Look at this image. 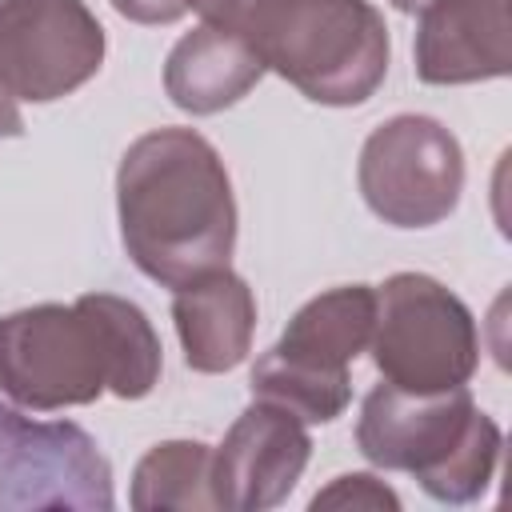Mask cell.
Wrapping results in <instances>:
<instances>
[{"instance_id":"1","label":"cell","mask_w":512,"mask_h":512,"mask_svg":"<svg viewBox=\"0 0 512 512\" xmlns=\"http://www.w3.org/2000/svg\"><path fill=\"white\" fill-rule=\"evenodd\" d=\"M160 368L152 320L112 292L0 316V392L32 412L80 408L104 392L144 400L160 384Z\"/></svg>"},{"instance_id":"2","label":"cell","mask_w":512,"mask_h":512,"mask_svg":"<svg viewBox=\"0 0 512 512\" xmlns=\"http://www.w3.org/2000/svg\"><path fill=\"white\" fill-rule=\"evenodd\" d=\"M116 216L128 260L160 288L228 268L236 196L212 140L192 128H152L116 168Z\"/></svg>"},{"instance_id":"3","label":"cell","mask_w":512,"mask_h":512,"mask_svg":"<svg viewBox=\"0 0 512 512\" xmlns=\"http://www.w3.org/2000/svg\"><path fill=\"white\" fill-rule=\"evenodd\" d=\"M356 448L372 468L408 472L440 504H472L488 492L504 436L464 388L404 392L380 380L356 420Z\"/></svg>"},{"instance_id":"4","label":"cell","mask_w":512,"mask_h":512,"mask_svg":"<svg viewBox=\"0 0 512 512\" xmlns=\"http://www.w3.org/2000/svg\"><path fill=\"white\" fill-rule=\"evenodd\" d=\"M240 32L264 68L324 108H356L388 76L392 40L372 0H256Z\"/></svg>"},{"instance_id":"5","label":"cell","mask_w":512,"mask_h":512,"mask_svg":"<svg viewBox=\"0 0 512 512\" xmlns=\"http://www.w3.org/2000/svg\"><path fill=\"white\" fill-rule=\"evenodd\" d=\"M376 372L404 392L464 388L480 368L472 308L428 272H392L376 288L368 340Z\"/></svg>"},{"instance_id":"6","label":"cell","mask_w":512,"mask_h":512,"mask_svg":"<svg viewBox=\"0 0 512 512\" xmlns=\"http://www.w3.org/2000/svg\"><path fill=\"white\" fill-rule=\"evenodd\" d=\"M356 184L372 216L392 228L448 220L464 192V148L432 116L400 112L376 124L360 148Z\"/></svg>"},{"instance_id":"7","label":"cell","mask_w":512,"mask_h":512,"mask_svg":"<svg viewBox=\"0 0 512 512\" xmlns=\"http://www.w3.org/2000/svg\"><path fill=\"white\" fill-rule=\"evenodd\" d=\"M112 464L72 420H32L0 400V512H108Z\"/></svg>"},{"instance_id":"8","label":"cell","mask_w":512,"mask_h":512,"mask_svg":"<svg viewBox=\"0 0 512 512\" xmlns=\"http://www.w3.org/2000/svg\"><path fill=\"white\" fill-rule=\"evenodd\" d=\"M108 40L84 0H0V88L20 104H52L84 88Z\"/></svg>"},{"instance_id":"9","label":"cell","mask_w":512,"mask_h":512,"mask_svg":"<svg viewBox=\"0 0 512 512\" xmlns=\"http://www.w3.org/2000/svg\"><path fill=\"white\" fill-rule=\"evenodd\" d=\"M312 456V436L300 416L280 404L252 400L220 448H212V500L224 512H268L288 500Z\"/></svg>"},{"instance_id":"10","label":"cell","mask_w":512,"mask_h":512,"mask_svg":"<svg viewBox=\"0 0 512 512\" xmlns=\"http://www.w3.org/2000/svg\"><path fill=\"white\" fill-rule=\"evenodd\" d=\"M416 76L436 88L500 80L512 72L508 0H436L416 24Z\"/></svg>"},{"instance_id":"11","label":"cell","mask_w":512,"mask_h":512,"mask_svg":"<svg viewBox=\"0 0 512 512\" xmlns=\"http://www.w3.org/2000/svg\"><path fill=\"white\" fill-rule=\"evenodd\" d=\"M172 324L192 372H232L252 352L256 296L244 276L216 268L172 288Z\"/></svg>"},{"instance_id":"12","label":"cell","mask_w":512,"mask_h":512,"mask_svg":"<svg viewBox=\"0 0 512 512\" xmlns=\"http://www.w3.org/2000/svg\"><path fill=\"white\" fill-rule=\"evenodd\" d=\"M264 60L236 28L200 24L184 32L164 60V92L188 116H212L244 100L264 80Z\"/></svg>"},{"instance_id":"13","label":"cell","mask_w":512,"mask_h":512,"mask_svg":"<svg viewBox=\"0 0 512 512\" xmlns=\"http://www.w3.org/2000/svg\"><path fill=\"white\" fill-rule=\"evenodd\" d=\"M372 320H376V288L340 284L300 304L272 348L284 360L340 376L360 352H368Z\"/></svg>"},{"instance_id":"14","label":"cell","mask_w":512,"mask_h":512,"mask_svg":"<svg viewBox=\"0 0 512 512\" xmlns=\"http://www.w3.org/2000/svg\"><path fill=\"white\" fill-rule=\"evenodd\" d=\"M128 504L136 512H216L212 500V448L200 440H164L132 468Z\"/></svg>"},{"instance_id":"15","label":"cell","mask_w":512,"mask_h":512,"mask_svg":"<svg viewBox=\"0 0 512 512\" xmlns=\"http://www.w3.org/2000/svg\"><path fill=\"white\" fill-rule=\"evenodd\" d=\"M248 388H252V400L280 404L292 416H300L304 424H332L352 404L348 372H340V376L336 372H316V368H304L296 360H284L276 348L256 356Z\"/></svg>"},{"instance_id":"16","label":"cell","mask_w":512,"mask_h":512,"mask_svg":"<svg viewBox=\"0 0 512 512\" xmlns=\"http://www.w3.org/2000/svg\"><path fill=\"white\" fill-rule=\"evenodd\" d=\"M308 508L312 512L320 508H400V496L372 472H344L324 492H316Z\"/></svg>"},{"instance_id":"17","label":"cell","mask_w":512,"mask_h":512,"mask_svg":"<svg viewBox=\"0 0 512 512\" xmlns=\"http://www.w3.org/2000/svg\"><path fill=\"white\" fill-rule=\"evenodd\" d=\"M132 24H176L188 12V0H108Z\"/></svg>"},{"instance_id":"18","label":"cell","mask_w":512,"mask_h":512,"mask_svg":"<svg viewBox=\"0 0 512 512\" xmlns=\"http://www.w3.org/2000/svg\"><path fill=\"white\" fill-rule=\"evenodd\" d=\"M256 0H188L192 12H200L204 24H216V28H244V16Z\"/></svg>"},{"instance_id":"19","label":"cell","mask_w":512,"mask_h":512,"mask_svg":"<svg viewBox=\"0 0 512 512\" xmlns=\"http://www.w3.org/2000/svg\"><path fill=\"white\" fill-rule=\"evenodd\" d=\"M24 136V116H20V104L0 88V140H16Z\"/></svg>"},{"instance_id":"20","label":"cell","mask_w":512,"mask_h":512,"mask_svg":"<svg viewBox=\"0 0 512 512\" xmlns=\"http://www.w3.org/2000/svg\"><path fill=\"white\" fill-rule=\"evenodd\" d=\"M428 4H436V0H392V8H396V12H408V16H416V12H424Z\"/></svg>"}]
</instances>
